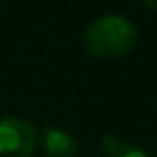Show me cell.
<instances>
[{
    "label": "cell",
    "mask_w": 157,
    "mask_h": 157,
    "mask_svg": "<svg viewBox=\"0 0 157 157\" xmlns=\"http://www.w3.org/2000/svg\"><path fill=\"white\" fill-rule=\"evenodd\" d=\"M42 153L46 157H78V141L62 127H46L42 135Z\"/></svg>",
    "instance_id": "cell-3"
},
{
    "label": "cell",
    "mask_w": 157,
    "mask_h": 157,
    "mask_svg": "<svg viewBox=\"0 0 157 157\" xmlns=\"http://www.w3.org/2000/svg\"><path fill=\"white\" fill-rule=\"evenodd\" d=\"M143 4H145L149 10H157V0H141Z\"/></svg>",
    "instance_id": "cell-5"
},
{
    "label": "cell",
    "mask_w": 157,
    "mask_h": 157,
    "mask_svg": "<svg viewBox=\"0 0 157 157\" xmlns=\"http://www.w3.org/2000/svg\"><path fill=\"white\" fill-rule=\"evenodd\" d=\"M101 151L105 157H149L143 149L131 143H121L113 135H105L101 139Z\"/></svg>",
    "instance_id": "cell-4"
},
{
    "label": "cell",
    "mask_w": 157,
    "mask_h": 157,
    "mask_svg": "<svg viewBox=\"0 0 157 157\" xmlns=\"http://www.w3.org/2000/svg\"><path fill=\"white\" fill-rule=\"evenodd\" d=\"M38 143L34 123L22 117L0 119V157H32Z\"/></svg>",
    "instance_id": "cell-2"
},
{
    "label": "cell",
    "mask_w": 157,
    "mask_h": 157,
    "mask_svg": "<svg viewBox=\"0 0 157 157\" xmlns=\"http://www.w3.org/2000/svg\"><path fill=\"white\" fill-rule=\"evenodd\" d=\"M137 32L133 24L121 14H104L88 26L84 48L101 60H115L129 54L135 46Z\"/></svg>",
    "instance_id": "cell-1"
}]
</instances>
